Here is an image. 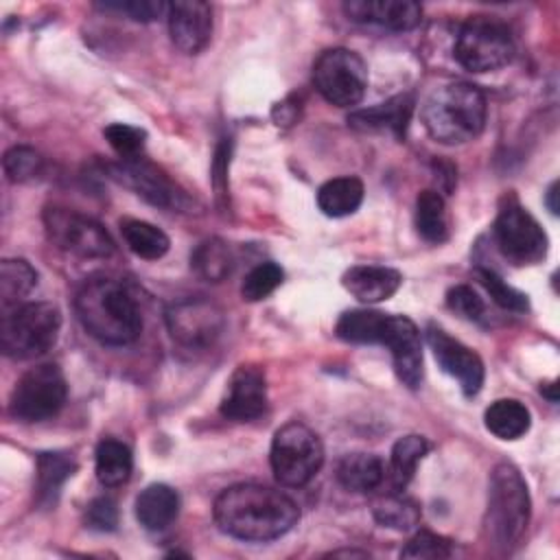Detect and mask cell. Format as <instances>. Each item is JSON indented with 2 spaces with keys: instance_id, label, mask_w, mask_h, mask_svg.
<instances>
[{
  "instance_id": "cell-1",
  "label": "cell",
  "mask_w": 560,
  "mask_h": 560,
  "mask_svg": "<svg viewBox=\"0 0 560 560\" xmlns=\"http://www.w3.org/2000/svg\"><path fill=\"white\" fill-rule=\"evenodd\" d=\"M300 518L298 503L260 483H236L214 501V523L232 538L267 542L284 536Z\"/></svg>"
},
{
  "instance_id": "cell-2",
  "label": "cell",
  "mask_w": 560,
  "mask_h": 560,
  "mask_svg": "<svg viewBox=\"0 0 560 560\" xmlns=\"http://www.w3.org/2000/svg\"><path fill=\"white\" fill-rule=\"evenodd\" d=\"M74 311L88 335L107 346L133 343L142 332V315L133 295L107 276L88 278L81 284Z\"/></svg>"
},
{
  "instance_id": "cell-3",
  "label": "cell",
  "mask_w": 560,
  "mask_h": 560,
  "mask_svg": "<svg viewBox=\"0 0 560 560\" xmlns=\"http://www.w3.org/2000/svg\"><path fill=\"white\" fill-rule=\"evenodd\" d=\"M488 105L483 92L466 81L438 85L422 103V122L429 136L442 144L475 140L486 125Z\"/></svg>"
},
{
  "instance_id": "cell-4",
  "label": "cell",
  "mask_w": 560,
  "mask_h": 560,
  "mask_svg": "<svg viewBox=\"0 0 560 560\" xmlns=\"http://www.w3.org/2000/svg\"><path fill=\"white\" fill-rule=\"evenodd\" d=\"M532 516V501L527 483L518 468L510 462H501L490 472L488 508H486V534L488 540L510 551L523 538Z\"/></svg>"
},
{
  "instance_id": "cell-5",
  "label": "cell",
  "mask_w": 560,
  "mask_h": 560,
  "mask_svg": "<svg viewBox=\"0 0 560 560\" xmlns=\"http://www.w3.org/2000/svg\"><path fill=\"white\" fill-rule=\"evenodd\" d=\"M61 313L52 302H26L4 311L0 346L11 359H35L48 352L59 337Z\"/></svg>"
},
{
  "instance_id": "cell-6",
  "label": "cell",
  "mask_w": 560,
  "mask_h": 560,
  "mask_svg": "<svg viewBox=\"0 0 560 560\" xmlns=\"http://www.w3.org/2000/svg\"><path fill=\"white\" fill-rule=\"evenodd\" d=\"M269 462L278 483L287 488H302L324 464L322 440L306 424L287 422L273 435Z\"/></svg>"
},
{
  "instance_id": "cell-7",
  "label": "cell",
  "mask_w": 560,
  "mask_h": 560,
  "mask_svg": "<svg viewBox=\"0 0 560 560\" xmlns=\"http://www.w3.org/2000/svg\"><path fill=\"white\" fill-rule=\"evenodd\" d=\"M453 55L470 72H492L512 61L514 39L503 22L488 15H472L459 26Z\"/></svg>"
},
{
  "instance_id": "cell-8",
  "label": "cell",
  "mask_w": 560,
  "mask_h": 560,
  "mask_svg": "<svg viewBox=\"0 0 560 560\" xmlns=\"http://www.w3.org/2000/svg\"><path fill=\"white\" fill-rule=\"evenodd\" d=\"M66 398L68 385L61 368L42 363L20 376L11 392L9 411L20 422H44L61 411Z\"/></svg>"
},
{
  "instance_id": "cell-9",
  "label": "cell",
  "mask_w": 560,
  "mask_h": 560,
  "mask_svg": "<svg viewBox=\"0 0 560 560\" xmlns=\"http://www.w3.org/2000/svg\"><path fill=\"white\" fill-rule=\"evenodd\" d=\"M313 85L330 105L354 107L365 96L368 68L354 50L330 48L313 63Z\"/></svg>"
},
{
  "instance_id": "cell-10",
  "label": "cell",
  "mask_w": 560,
  "mask_h": 560,
  "mask_svg": "<svg viewBox=\"0 0 560 560\" xmlns=\"http://www.w3.org/2000/svg\"><path fill=\"white\" fill-rule=\"evenodd\" d=\"M44 228L52 245L79 258H109L114 254L112 236L88 214L48 206L44 210Z\"/></svg>"
},
{
  "instance_id": "cell-11",
  "label": "cell",
  "mask_w": 560,
  "mask_h": 560,
  "mask_svg": "<svg viewBox=\"0 0 560 560\" xmlns=\"http://www.w3.org/2000/svg\"><path fill=\"white\" fill-rule=\"evenodd\" d=\"M166 328L184 348L212 346L225 326L223 308L206 295H186L166 306Z\"/></svg>"
},
{
  "instance_id": "cell-12",
  "label": "cell",
  "mask_w": 560,
  "mask_h": 560,
  "mask_svg": "<svg viewBox=\"0 0 560 560\" xmlns=\"http://www.w3.org/2000/svg\"><path fill=\"white\" fill-rule=\"evenodd\" d=\"M494 243L514 265L540 262L547 254V234L540 223L516 201H508L494 219Z\"/></svg>"
},
{
  "instance_id": "cell-13",
  "label": "cell",
  "mask_w": 560,
  "mask_h": 560,
  "mask_svg": "<svg viewBox=\"0 0 560 560\" xmlns=\"http://www.w3.org/2000/svg\"><path fill=\"white\" fill-rule=\"evenodd\" d=\"M376 343L389 348L398 381L405 387L416 389L422 381V341L418 326L405 315L385 313Z\"/></svg>"
},
{
  "instance_id": "cell-14",
  "label": "cell",
  "mask_w": 560,
  "mask_h": 560,
  "mask_svg": "<svg viewBox=\"0 0 560 560\" xmlns=\"http://www.w3.org/2000/svg\"><path fill=\"white\" fill-rule=\"evenodd\" d=\"M427 341L438 365L459 383V389L464 392V396L468 398L477 396L483 385L481 357L435 324H429Z\"/></svg>"
},
{
  "instance_id": "cell-15",
  "label": "cell",
  "mask_w": 560,
  "mask_h": 560,
  "mask_svg": "<svg viewBox=\"0 0 560 560\" xmlns=\"http://www.w3.org/2000/svg\"><path fill=\"white\" fill-rule=\"evenodd\" d=\"M112 177L133 188L136 195H140L153 206L168 210H179L188 206V197L158 166L144 162L142 158L120 160L112 166Z\"/></svg>"
},
{
  "instance_id": "cell-16",
  "label": "cell",
  "mask_w": 560,
  "mask_h": 560,
  "mask_svg": "<svg viewBox=\"0 0 560 560\" xmlns=\"http://www.w3.org/2000/svg\"><path fill=\"white\" fill-rule=\"evenodd\" d=\"M267 407V381L262 370L254 365H241L228 383V392L221 400V413L234 422H252L265 413Z\"/></svg>"
},
{
  "instance_id": "cell-17",
  "label": "cell",
  "mask_w": 560,
  "mask_h": 560,
  "mask_svg": "<svg viewBox=\"0 0 560 560\" xmlns=\"http://www.w3.org/2000/svg\"><path fill=\"white\" fill-rule=\"evenodd\" d=\"M168 33L173 44L186 52H201L212 37V9L201 0H177L168 4Z\"/></svg>"
},
{
  "instance_id": "cell-18",
  "label": "cell",
  "mask_w": 560,
  "mask_h": 560,
  "mask_svg": "<svg viewBox=\"0 0 560 560\" xmlns=\"http://www.w3.org/2000/svg\"><path fill=\"white\" fill-rule=\"evenodd\" d=\"M343 13L361 24H376L389 31H411L422 20V9L411 0H352Z\"/></svg>"
},
{
  "instance_id": "cell-19",
  "label": "cell",
  "mask_w": 560,
  "mask_h": 560,
  "mask_svg": "<svg viewBox=\"0 0 560 560\" xmlns=\"http://www.w3.org/2000/svg\"><path fill=\"white\" fill-rule=\"evenodd\" d=\"M343 289L363 304L389 300L402 284L400 271L383 265H357L341 278Z\"/></svg>"
},
{
  "instance_id": "cell-20",
  "label": "cell",
  "mask_w": 560,
  "mask_h": 560,
  "mask_svg": "<svg viewBox=\"0 0 560 560\" xmlns=\"http://www.w3.org/2000/svg\"><path fill=\"white\" fill-rule=\"evenodd\" d=\"M177 514L179 494L166 483H151L136 499V518L149 532L166 529Z\"/></svg>"
},
{
  "instance_id": "cell-21",
  "label": "cell",
  "mask_w": 560,
  "mask_h": 560,
  "mask_svg": "<svg viewBox=\"0 0 560 560\" xmlns=\"http://www.w3.org/2000/svg\"><path fill=\"white\" fill-rule=\"evenodd\" d=\"M411 109H413V98L409 94H400L376 107L352 112L348 122L357 129H389L394 136L402 138L409 125Z\"/></svg>"
},
{
  "instance_id": "cell-22",
  "label": "cell",
  "mask_w": 560,
  "mask_h": 560,
  "mask_svg": "<svg viewBox=\"0 0 560 560\" xmlns=\"http://www.w3.org/2000/svg\"><path fill=\"white\" fill-rule=\"evenodd\" d=\"M77 470V462L70 453L61 451H46L37 455V483L35 494L42 508H52L59 499L61 486L72 477Z\"/></svg>"
},
{
  "instance_id": "cell-23",
  "label": "cell",
  "mask_w": 560,
  "mask_h": 560,
  "mask_svg": "<svg viewBox=\"0 0 560 560\" xmlns=\"http://www.w3.org/2000/svg\"><path fill=\"white\" fill-rule=\"evenodd\" d=\"M385 479V466L381 457L372 453H350L337 464V481L352 492H372Z\"/></svg>"
},
{
  "instance_id": "cell-24",
  "label": "cell",
  "mask_w": 560,
  "mask_h": 560,
  "mask_svg": "<svg viewBox=\"0 0 560 560\" xmlns=\"http://www.w3.org/2000/svg\"><path fill=\"white\" fill-rule=\"evenodd\" d=\"M363 201V182L354 175L328 179L317 190V206L326 217H348Z\"/></svg>"
},
{
  "instance_id": "cell-25",
  "label": "cell",
  "mask_w": 560,
  "mask_h": 560,
  "mask_svg": "<svg viewBox=\"0 0 560 560\" xmlns=\"http://www.w3.org/2000/svg\"><path fill=\"white\" fill-rule=\"evenodd\" d=\"M483 422L486 429L499 440H518L529 431L532 416L523 402L514 398H501L486 409Z\"/></svg>"
},
{
  "instance_id": "cell-26",
  "label": "cell",
  "mask_w": 560,
  "mask_h": 560,
  "mask_svg": "<svg viewBox=\"0 0 560 560\" xmlns=\"http://www.w3.org/2000/svg\"><path fill=\"white\" fill-rule=\"evenodd\" d=\"M94 455L96 479L105 488H116L129 479L133 468V455L127 444H122L120 440L105 438L98 442Z\"/></svg>"
},
{
  "instance_id": "cell-27",
  "label": "cell",
  "mask_w": 560,
  "mask_h": 560,
  "mask_svg": "<svg viewBox=\"0 0 560 560\" xmlns=\"http://www.w3.org/2000/svg\"><path fill=\"white\" fill-rule=\"evenodd\" d=\"M190 267L208 282H221L232 273L234 254L221 238L201 241L190 254Z\"/></svg>"
},
{
  "instance_id": "cell-28",
  "label": "cell",
  "mask_w": 560,
  "mask_h": 560,
  "mask_svg": "<svg viewBox=\"0 0 560 560\" xmlns=\"http://www.w3.org/2000/svg\"><path fill=\"white\" fill-rule=\"evenodd\" d=\"M120 234H122V241L127 243V247L144 260H158L171 247L168 236L149 221L122 219L120 221Z\"/></svg>"
},
{
  "instance_id": "cell-29",
  "label": "cell",
  "mask_w": 560,
  "mask_h": 560,
  "mask_svg": "<svg viewBox=\"0 0 560 560\" xmlns=\"http://www.w3.org/2000/svg\"><path fill=\"white\" fill-rule=\"evenodd\" d=\"M37 284V271L24 258H4L0 262V302L2 311L20 306V302Z\"/></svg>"
},
{
  "instance_id": "cell-30",
  "label": "cell",
  "mask_w": 560,
  "mask_h": 560,
  "mask_svg": "<svg viewBox=\"0 0 560 560\" xmlns=\"http://www.w3.org/2000/svg\"><path fill=\"white\" fill-rule=\"evenodd\" d=\"M416 228L429 243H444L448 238V219L444 197L438 190H422L416 199Z\"/></svg>"
},
{
  "instance_id": "cell-31",
  "label": "cell",
  "mask_w": 560,
  "mask_h": 560,
  "mask_svg": "<svg viewBox=\"0 0 560 560\" xmlns=\"http://www.w3.org/2000/svg\"><path fill=\"white\" fill-rule=\"evenodd\" d=\"M427 451L429 442L422 435H405L394 444L389 457V475L396 490H402L411 481L416 466L427 455Z\"/></svg>"
},
{
  "instance_id": "cell-32",
  "label": "cell",
  "mask_w": 560,
  "mask_h": 560,
  "mask_svg": "<svg viewBox=\"0 0 560 560\" xmlns=\"http://www.w3.org/2000/svg\"><path fill=\"white\" fill-rule=\"evenodd\" d=\"M383 317L385 313L370 308L346 311L335 326V335L348 343H376Z\"/></svg>"
},
{
  "instance_id": "cell-33",
  "label": "cell",
  "mask_w": 560,
  "mask_h": 560,
  "mask_svg": "<svg viewBox=\"0 0 560 560\" xmlns=\"http://www.w3.org/2000/svg\"><path fill=\"white\" fill-rule=\"evenodd\" d=\"M372 514L383 527H392V529H411L420 521L418 503L402 494L381 497L378 501H374Z\"/></svg>"
},
{
  "instance_id": "cell-34",
  "label": "cell",
  "mask_w": 560,
  "mask_h": 560,
  "mask_svg": "<svg viewBox=\"0 0 560 560\" xmlns=\"http://www.w3.org/2000/svg\"><path fill=\"white\" fill-rule=\"evenodd\" d=\"M2 168L9 182L13 184H22V182H31L35 179L42 168H44V158L26 144H18L11 147L4 158H2Z\"/></svg>"
},
{
  "instance_id": "cell-35",
  "label": "cell",
  "mask_w": 560,
  "mask_h": 560,
  "mask_svg": "<svg viewBox=\"0 0 560 560\" xmlns=\"http://www.w3.org/2000/svg\"><path fill=\"white\" fill-rule=\"evenodd\" d=\"M284 278V271L276 262H260L256 265L241 284V295L245 302H260L269 293H273Z\"/></svg>"
},
{
  "instance_id": "cell-36",
  "label": "cell",
  "mask_w": 560,
  "mask_h": 560,
  "mask_svg": "<svg viewBox=\"0 0 560 560\" xmlns=\"http://www.w3.org/2000/svg\"><path fill=\"white\" fill-rule=\"evenodd\" d=\"M477 280L483 284V289L490 293L492 302L499 304L505 311H514V313H523L529 308L527 295L521 293L518 289L510 287L499 273H494L492 269L479 267L477 269Z\"/></svg>"
},
{
  "instance_id": "cell-37",
  "label": "cell",
  "mask_w": 560,
  "mask_h": 560,
  "mask_svg": "<svg viewBox=\"0 0 560 560\" xmlns=\"http://www.w3.org/2000/svg\"><path fill=\"white\" fill-rule=\"evenodd\" d=\"M105 140L109 142V147L120 155V160H133L140 158L142 149H144V140L147 133L138 127L125 125V122H114L109 127H105Z\"/></svg>"
},
{
  "instance_id": "cell-38",
  "label": "cell",
  "mask_w": 560,
  "mask_h": 560,
  "mask_svg": "<svg viewBox=\"0 0 560 560\" xmlns=\"http://www.w3.org/2000/svg\"><path fill=\"white\" fill-rule=\"evenodd\" d=\"M402 558H448L451 556V540L433 534V532H418L400 551Z\"/></svg>"
},
{
  "instance_id": "cell-39",
  "label": "cell",
  "mask_w": 560,
  "mask_h": 560,
  "mask_svg": "<svg viewBox=\"0 0 560 560\" xmlns=\"http://www.w3.org/2000/svg\"><path fill=\"white\" fill-rule=\"evenodd\" d=\"M446 306L464 319H481L486 306L477 291L468 284H455L446 293Z\"/></svg>"
},
{
  "instance_id": "cell-40",
  "label": "cell",
  "mask_w": 560,
  "mask_h": 560,
  "mask_svg": "<svg viewBox=\"0 0 560 560\" xmlns=\"http://www.w3.org/2000/svg\"><path fill=\"white\" fill-rule=\"evenodd\" d=\"M105 11H118L129 15L136 22H153L168 13V4L160 0H125V2H103L98 4Z\"/></svg>"
},
{
  "instance_id": "cell-41",
  "label": "cell",
  "mask_w": 560,
  "mask_h": 560,
  "mask_svg": "<svg viewBox=\"0 0 560 560\" xmlns=\"http://www.w3.org/2000/svg\"><path fill=\"white\" fill-rule=\"evenodd\" d=\"M85 525L96 532H114L118 525V508L109 497L94 499L85 510Z\"/></svg>"
},
{
  "instance_id": "cell-42",
  "label": "cell",
  "mask_w": 560,
  "mask_h": 560,
  "mask_svg": "<svg viewBox=\"0 0 560 560\" xmlns=\"http://www.w3.org/2000/svg\"><path fill=\"white\" fill-rule=\"evenodd\" d=\"M556 195H558V182H553L549 188H547V208L551 210V214H558V203H556Z\"/></svg>"
}]
</instances>
